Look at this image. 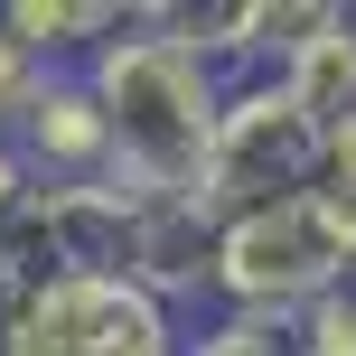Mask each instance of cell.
<instances>
[{
  "mask_svg": "<svg viewBox=\"0 0 356 356\" xmlns=\"http://www.w3.org/2000/svg\"><path fill=\"white\" fill-rule=\"evenodd\" d=\"M272 85H282L291 104L328 131V141H347V131H356V10H338V29L309 38V47L272 75Z\"/></svg>",
  "mask_w": 356,
  "mask_h": 356,
  "instance_id": "obj_6",
  "label": "cell"
},
{
  "mask_svg": "<svg viewBox=\"0 0 356 356\" xmlns=\"http://www.w3.org/2000/svg\"><path fill=\"white\" fill-rule=\"evenodd\" d=\"M85 85L113 122V188L207 197V160H216V131H225L234 75L169 10H131V29L85 56Z\"/></svg>",
  "mask_w": 356,
  "mask_h": 356,
  "instance_id": "obj_1",
  "label": "cell"
},
{
  "mask_svg": "<svg viewBox=\"0 0 356 356\" xmlns=\"http://www.w3.org/2000/svg\"><path fill=\"white\" fill-rule=\"evenodd\" d=\"M38 85H47V66H38V56L19 47L10 29H0V141H10V131L29 122V104H38Z\"/></svg>",
  "mask_w": 356,
  "mask_h": 356,
  "instance_id": "obj_8",
  "label": "cell"
},
{
  "mask_svg": "<svg viewBox=\"0 0 356 356\" xmlns=\"http://www.w3.org/2000/svg\"><path fill=\"white\" fill-rule=\"evenodd\" d=\"M188 356H309V347H300V319H263V309H216V319L188 338Z\"/></svg>",
  "mask_w": 356,
  "mask_h": 356,
  "instance_id": "obj_7",
  "label": "cell"
},
{
  "mask_svg": "<svg viewBox=\"0 0 356 356\" xmlns=\"http://www.w3.org/2000/svg\"><path fill=\"white\" fill-rule=\"evenodd\" d=\"M0 356H188V328L131 272H38L0 328Z\"/></svg>",
  "mask_w": 356,
  "mask_h": 356,
  "instance_id": "obj_2",
  "label": "cell"
},
{
  "mask_svg": "<svg viewBox=\"0 0 356 356\" xmlns=\"http://www.w3.org/2000/svg\"><path fill=\"white\" fill-rule=\"evenodd\" d=\"M29 197H38V169H29V150H19V141H0V234L19 225V207H29Z\"/></svg>",
  "mask_w": 356,
  "mask_h": 356,
  "instance_id": "obj_9",
  "label": "cell"
},
{
  "mask_svg": "<svg viewBox=\"0 0 356 356\" xmlns=\"http://www.w3.org/2000/svg\"><path fill=\"white\" fill-rule=\"evenodd\" d=\"M10 141L29 150L38 188H104L113 178V122H104V104H94L85 66H47V85H38L29 122H19Z\"/></svg>",
  "mask_w": 356,
  "mask_h": 356,
  "instance_id": "obj_4",
  "label": "cell"
},
{
  "mask_svg": "<svg viewBox=\"0 0 356 356\" xmlns=\"http://www.w3.org/2000/svg\"><path fill=\"white\" fill-rule=\"evenodd\" d=\"M19 291H29V272H19V253L0 244V328H10V309H19Z\"/></svg>",
  "mask_w": 356,
  "mask_h": 356,
  "instance_id": "obj_10",
  "label": "cell"
},
{
  "mask_svg": "<svg viewBox=\"0 0 356 356\" xmlns=\"http://www.w3.org/2000/svg\"><path fill=\"white\" fill-rule=\"evenodd\" d=\"M0 29L38 56V66H85L104 38L131 29L122 0H0Z\"/></svg>",
  "mask_w": 356,
  "mask_h": 356,
  "instance_id": "obj_5",
  "label": "cell"
},
{
  "mask_svg": "<svg viewBox=\"0 0 356 356\" xmlns=\"http://www.w3.org/2000/svg\"><path fill=\"white\" fill-rule=\"evenodd\" d=\"M328 178H338V188H356V131H347L338 150H328Z\"/></svg>",
  "mask_w": 356,
  "mask_h": 356,
  "instance_id": "obj_11",
  "label": "cell"
},
{
  "mask_svg": "<svg viewBox=\"0 0 356 356\" xmlns=\"http://www.w3.org/2000/svg\"><path fill=\"white\" fill-rule=\"evenodd\" d=\"M328 131L291 104L272 75L225 94V131H216V160H207V207L216 216H244V207H282V197H309L328 178Z\"/></svg>",
  "mask_w": 356,
  "mask_h": 356,
  "instance_id": "obj_3",
  "label": "cell"
}]
</instances>
